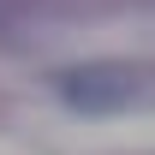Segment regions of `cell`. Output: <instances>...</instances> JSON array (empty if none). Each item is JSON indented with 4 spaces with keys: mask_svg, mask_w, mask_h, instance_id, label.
Segmentation results:
<instances>
[{
    "mask_svg": "<svg viewBox=\"0 0 155 155\" xmlns=\"http://www.w3.org/2000/svg\"><path fill=\"white\" fill-rule=\"evenodd\" d=\"M54 90L78 114H119V107H131V101L143 96V78H137L131 66L96 60V66H66V72L54 78Z\"/></svg>",
    "mask_w": 155,
    "mask_h": 155,
    "instance_id": "cell-1",
    "label": "cell"
}]
</instances>
